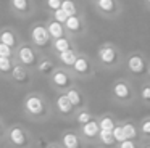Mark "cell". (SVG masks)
I'll return each mask as SVG.
<instances>
[{
  "mask_svg": "<svg viewBox=\"0 0 150 148\" xmlns=\"http://www.w3.org/2000/svg\"><path fill=\"white\" fill-rule=\"evenodd\" d=\"M55 48L60 51V53L71 50V48H69V42L66 40V39H58V40H55Z\"/></svg>",
  "mask_w": 150,
  "mask_h": 148,
  "instance_id": "25",
  "label": "cell"
},
{
  "mask_svg": "<svg viewBox=\"0 0 150 148\" xmlns=\"http://www.w3.org/2000/svg\"><path fill=\"white\" fill-rule=\"evenodd\" d=\"M145 148H150V147H145Z\"/></svg>",
  "mask_w": 150,
  "mask_h": 148,
  "instance_id": "40",
  "label": "cell"
},
{
  "mask_svg": "<svg viewBox=\"0 0 150 148\" xmlns=\"http://www.w3.org/2000/svg\"><path fill=\"white\" fill-rule=\"evenodd\" d=\"M52 79H53V84L58 87H68L69 85V76L66 73H63V71H57Z\"/></svg>",
  "mask_w": 150,
  "mask_h": 148,
  "instance_id": "12",
  "label": "cell"
},
{
  "mask_svg": "<svg viewBox=\"0 0 150 148\" xmlns=\"http://www.w3.org/2000/svg\"><path fill=\"white\" fill-rule=\"evenodd\" d=\"M97 5H98V8H100L102 11H107V13L113 11V8H115L113 0H97Z\"/></svg>",
  "mask_w": 150,
  "mask_h": 148,
  "instance_id": "23",
  "label": "cell"
},
{
  "mask_svg": "<svg viewBox=\"0 0 150 148\" xmlns=\"http://www.w3.org/2000/svg\"><path fill=\"white\" fill-rule=\"evenodd\" d=\"M26 111L31 113V114L37 116L44 113V103L39 97H29L26 100Z\"/></svg>",
  "mask_w": 150,
  "mask_h": 148,
  "instance_id": "2",
  "label": "cell"
},
{
  "mask_svg": "<svg viewBox=\"0 0 150 148\" xmlns=\"http://www.w3.org/2000/svg\"><path fill=\"white\" fill-rule=\"evenodd\" d=\"M31 37H33V42L37 45V47H45L50 40L49 31H47L44 26H36L31 32Z\"/></svg>",
  "mask_w": 150,
  "mask_h": 148,
  "instance_id": "1",
  "label": "cell"
},
{
  "mask_svg": "<svg viewBox=\"0 0 150 148\" xmlns=\"http://www.w3.org/2000/svg\"><path fill=\"white\" fill-rule=\"evenodd\" d=\"M52 69H53V63H52V61H49V60H44L42 63L39 64V71H40V73H44V74L50 73Z\"/></svg>",
  "mask_w": 150,
  "mask_h": 148,
  "instance_id": "28",
  "label": "cell"
},
{
  "mask_svg": "<svg viewBox=\"0 0 150 148\" xmlns=\"http://www.w3.org/2000/svg\"><path fill=\"white\" fill-rule=\"evenodd\" d=\"M140 98H142L144 101L150 103V85H145L142 90H140Z\"/></svg>",
  "mask_w": 150,
  "mask_h": 148,
  "instance_id": "33",
  "label": "cell"
},
{
  "mask_svg": "<svg viewBox=\"0 0 150 148\" xmlns=\"http://www.w3.org/2000/svg\"><path fill=\"white\" fill-rule=\"evenodd\" d=\"M62 2L63 0H47V5H49V8H52L53 11H57V10L62 8Z\"/></svg>",
  "mask_w": 150,
  "mask_h": 148,
  "instance_id": "32",
  "label": "cell"
},
{
  "mask_svg": "<svg viewBox=\"0 0 150 148\" xmlns=\"http://www.w3.org/2000/svg\"><path fill=\"white\" fill-rule=\"evenodd\" d=\"M65 26L69 29V31L78 32L79 29H81V21H79V18H78V16H69V18L66 19Z\"/></svg>",
  "mask_w": 150,
  "mask_h": 148,
  "instance_id": "18",
  "label": "cell"
},
{
  "mask_svg": "<svg viewBox=\"0 0 150 148\" xmlns=\"http://www.w3.org/2000/svg\"><path fill=\"white\" fill-rule=\"evenodd\" d=\"M123 130H124V135H126L127 140H132V138L137 137V130L131 122H126V124L123 125Z\"/></svg>",
  "mask_w": 150,
  "mask_h": 148,
  "instance_id": "21",
  "label": "cell"
},
{
  "mask_svg": "<svg viewBox=\"0 0 150 148\" xmlns=\"http://www.w3.org/2000/svg\"><path fill=\"white\" fill-rule=\"evenodd\" d=\"M63 145H65V148H81V142H79L78 135L71 134V132L63 135Z\"/></svg>",
  "mask_w": 150,
  "mask_h": 148,
  "instance_id": "10",
  "label": "cell"
},
{
  "mask_svg": "<svg viewBox=\"0 0 150 148\" xmlns=\"http://www.w3.org/2000/svg\"><path fill=\"white\" fill-rule=\"evenodd\" d=\"M66 97H68V100L71 101V105H73V106H79V105L82 103V97H81V93H79L78 90H74V89L68 90Z\"/></svg>",
  "mask_w": 150,
  "mask_h": 148,
  "instance_id": "17",
  "label": "cell"
},
{
  "mask_svg": "<svg viewBox=\"0 0 150 148\" xmlns=\"http://www.w3.org/2000/svg\"><path fill=\"white\" fill-rule=\"evenodd\" d=\"M11 5L16 11H26L29 3H28V0H11Z\"/></svg>",
  "mask_w": 150,
  "mask_h": 148,
  "instance_id": "26",
  "label": "cell"
},
{
  "mask_svg": "<svg viewBox=\"0 0 150 148\" xmlns=\"http://www.w3.org/2000/svg\"><path fill=\"white\" fill-rule=\"evenodd\" d=\"M147 2H149V3H150V0H147Z\"/></svg>",
  "mask_w": 150,
  "mask_h": 148,
  "instance_id": "39",
  "label": "cell"
},
{
  "mask_svg": "<svg viewBox=\"0 0 150 148\" xmlns=\"http://www.w3.org/2000/svg\"><path fill=\"white\" fill-rule=\"evenodd\" d=\"M113 138L115 142H120V143H123V142H126V135H124V130H123V125H115L113 129Z\"/></svg>",
  "mask_w": 150,
  "mask_h": 148,
  "instance_id": "22",
  "label": "cell"
},
{
  "mask_svg": "<svg viewBox=\"0 0 150 148\" xmlns=\"http://www.w3.org/2000/svg\"><path fill=\"white\" fill-rule=\"evenodd\" d=\"M98 125H100V130H113L115 129V122L111 118H103L98 122Z\"/></svg>",
  "mask_w": 150,
  "mask_h": 148,
  "instance_id": "24",
  "label": "cell"
},
{
  "mask_svg": "<svg viewBox=\"0 0 150 148\" xmlns=\"http://www.w3.org/2000/svg\"><path fill=\"white\" fill-rule=\"evenodd\" d=\"M62 10L68 16H76L74 15V13H76V5H74L73 0H63V2H62Z\"/></svg>",
  "mask_w": 150,
  "mask_h": 148,
  "instance_id": "19",
  "label": "cell"
},
{
  "mask_svg": "<svg viewBox=\"0 0 150 148\" xmlns=\"http://www.w3.org/2000/svg\"><path fill=\"white\" fill-rule=\"evenodd\" d=\"M113 93L120 100H127L131 97V89L126 82H116L113 85Z\"/></svg>",
  "mask_w": 150,
  "mask_h": 148,
  "instance_id": "6",
  "label": "cell"
},
{
  "mask_svg": "<svg viewBox=\"0 0 150 148\" xmlns=\"http://www.w3.org/2000/svg\"><path fill=\"white\" fill-rule=\"evenodd\" d=\"M149 74H150V68H149Z\"/></svg>",
  "mask_w": 150,
  "mask_h": 148,
  "instance_id": "38",
  "label": "cell"
},
{
  "mask_svg": "<svg viewBox=\"0 0 150 148\" xmlns=\"http://www.w3.org/2000/svg\"><path fill=\"white\" fill-rule=\"evenodd\" d=\"M10 140L13 142V145H16V147H23V145L26 143V135H24V132L21 130L20 127H13L10 130Z\"/></svg>",
  "mask_w": 150,
  "mask_h": 148,
  "instance_id": "7",
  "label": "cell"
},
{
  "mask_svg": "<svg viewBox=\"0 0 150 148\" xmlns=\"http://www.w3.org/2000/svg\"><path fill=\"white\" fill-rule=\"evenodd\" d=\"M49 35L50 37H53L55 40H58V39H63V26L60 24V23H57V21H52L49 24Z\"/></svg>",
  "mask_w": 150,
  "mask_h": 148,
  "instance_id": "11",
  "label": "cell"
},
{
  "mask_svg": "<svg viewBox=\"0 0 150 148\" xmlns=\"http://www.w3.org/2000/svg\"><path fill=\"white\" fill-rule=\"evenodd\" d=\"M10 55H11V48L0 44V58H10Z\"/></svg>",
  "mask_w": 150,
  "mask_h": 148,
  "instance_id": "31",
  "label": "cell"
},
{
  "mask_svg": "<svg viewBox=\"0 0 150 148\" xmlns=\"http://www.w3.org/2000/svg\"><path fill=\"white\" fill-rule=\"evenodd\" d=\"M82 132H84V135L89 137V138L97 137V135L100 134V125H98V122L91 121V122H87V124L82 125Z\"/></svg>",
  "mask_w": 150,
  "mask_h": 148,
  "instance_id": "8",
  "label": "cell"
},
{
  "mask_svg": "<svg viewBox=\"0 0 150 148\" xmlns=\"http://www.w3.org/2000/svg\"><path fill=\"white\" fill-rule=\"evenodd\" d=\"M92 121V118H91V114L89 113H86V111H82V113H79V116H78V122L79 124H87V122H91Z\"/></svg>",
  "mask_w": 150,
  "mask_h": 148,
  "instance_id": "30",
  "label": "cell"
},
{
  "mask_svg": "<svg viewBox=\"0 0 150 148\" xmlns=\"http://www.w3.org/2000/svg\"><path fill=\"white\" fill-rule=\"evenodd\" d=\"M120 148H136V145H134V142L126 140V142H123V143H120Z\"/></svg>",
  "mask_w": 150,
  "mask_h": 148,
  "instance_id": "35",
  "label": "cell"
},
{
  "mask_svg": "<svg viewBox=\"0 0 150 148\" xmlns=\"http://www.w3.org/2000/svg\"><path fill=\"white\" fill-rule=\"evenodd\" d=\"M102 143L103 145H113L115 143V138H113V130H100L98 134Z\"/></svg>",
  "mask_w": 150,
  "mask_h": 148,
  "instance_id": "20",
  "label": "cell"
},
{
  "mask_svg": "<svg viewBox=\"0 0 150 148\" xmlns=\"http://www.w3.org/2000/svg\"><path fill=\"white\" fill-rule=\"evenodd\" d=\"M60 60H62L65 64H68V66H73V64L76 63V60H78V56H76V53L73 50H68V51L60 53Z\"/></svg>",
  "mask_w": 150,
  "mask_h": 148,
  "instance_id": "16",
  "label": "cell"
},
{
  "mask_svg": "<svg viewBox=\"0 0 150 148\" xmlns=\"http://www.w3.org/2000/svg\"><path fill=\"white\" fill-rule=\"evenodd\" d=\"M0 71H2V73H8V71H11L10 58H0Z\"/></svg>",
  "mask_w": 150,
  "mask_h": 148,
  "instance_id": "29",
  "label": "cell"
},
{
  "mask_svg": "<svg viewBox=\"0 0 150 148\" xmlns=\"http://www.w3.org/2000/svg\"><path fill=\"white\" fill-rule=\"evenodd\" d=\"M127 68H129V71L134 74H144L145 73V63H144V60L139 55L129 56V60H127Z\"/></svg>",
  "mask_w": 150,
  "mask_h": 148,
  "instance_id": "3",
  "label": "cell"
},
{
  "mask_svg": "<svg viewBox=\"0 0 150 148\" xmlns=\"http://www.w3.org/2000/svg\"><path fill=\"white\" fill-rule=\"evenodd\" d=\"M0 134H2V125H0Z\"/></svg>",
  "mask_w": 150,
  "mask_h": 148,
  "instance_id": "37",
  "label": "cell"
},
{
  "mask_svg": "<svg viewBox=\"0 0 150 148\" xmlns=\"http://www.w3.org/2000/svg\"><path fill=\"white\" fill-rule=\"evenodd\" d=\"M98 58L105 64H113L116 61V50L113 47H103L98 50Z\"/></svg>",
  "mask_w": 150,
  "mask_h": 148,
  "instance_id": "5",
  "label": "cell"
},
{
  "mask_svg": "<svg viewBox=\"0 0 150 148\" xmlns=\"http://www.w3.org/2000/svg\"><path fill=\"white\" fill-rule=\"evenodd\" d=\"M0 44L7 45V47H15V44H16V39H15V34L10 31H4L2 34H0Z\"/></svg>",
  "mask_w": 150,
  "mask_h": 148,
  "instance_id": "13",
  "label": "cell"
},
{
  "mask_svg": "<svg viewBox=\"0 0 150 148\" xmlns=\"http://www.w3.org/2000/svg\"><path fill=\"white\" fill-rule=\"evenodd\" d=\"M57 108H58L63 114H69L74 106L71 105V101L68 100V97H66V95H60L58 100H57Z\"/></svg>",
  "mask_w": 150,
  "mask_h": 148,
  "instance_id": "9",
  "label": "cell"
},
{
  "mask_svg": "<svg viewBox=\"0 0 150 148\" xmlns=\"http://www.w3.org/2000/svg\"><path fill=\"white\" fill-rule=\"evenodd\" d=\"M73 68H74V71L78 74H86L89 71V61L86 60V58H78V60H76V63L73 64Z\"/></svg>",
  "mask_w": 150,
  "mask_h": 148,
  "instance_id": "14",
  "label": "cell"
},
{
  "mask_svg": "<svg viewBox=\"0 0 150 148\" xmlns=\"http://www.w3.org/2000/svg\"><path fill=\"white\" fill-rule=\"evenodd\" d=\"M18 56H20V61L23 64H26V66H33V64H36V53L33 51V48L29 47H21L20 51H18Z\"/></svg>",
  "mask_w": 150,
  "mask_h": 148,
  "instance_id": "4",
  "label": "cell"
},
{
  "mask_svg": "<svg viewBox=\"0 0 150 148\" xmlns=\"http://www.w3.org/2000/svg\"><path fill=\"white\" fill-rule=\"evenodd\" d=\"M13 79L16 80V82H26L28 80V73L26 69H24L23 66H15L13 68Z\"/></svg>",
  "mask_w": 150,
  "mask_h": 148,
  "instance_id": "15",
  "label": "cell"
},
{
  "mask_svg": "<svg viewBox=\"0 0 150 148\" xmlns=\"http://www.w3.org/2000/svg\"><path fill=\"white\" fill-rule=\"evenodd\" d=\"M49 148H58V147H55V145H52V147H49Z\"/></svg>",
  "mask_w": 150,
  "mask_h": 148,
  "instance_id": "36",
  "label": "cell"
},
{
  "mask_svg": "<svg viewBox=\"0 0 150 148\" xmlns=\"http://www.w3.org/2000/svg\"><path fill=\"white\" fill-rule=\"evenodd\" d=\"M140 129H142V132L145 135H150V119H149V121H144V124H142V127H140Z\"/></svg>",
  "mask_w": 150,
  "mask_h": 148,
  "instance_id": "34",
  "label": "cell"
},
{
  "mask_svg": "<svg viewBox=\"0 0 150 148\" xmlns=\"http://www.w3.org/2000/svg\"><path fill=\"white\" fill-rule=\"evenodd\" d=\"M53 16H55V21H57V23H60V24H65V23H66V19L69 18V16L66 15V13L63 11L62 8H60V10H57V11L53 13Z\"/></svg>",
  "mask_w": 150,
  "mask_h": 148,
  "instance_id": "27",
  "label": "cell"
}]
</instances>
